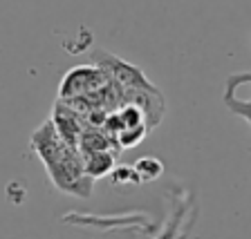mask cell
<instances>
[{
    "instance_id": "7a4b0ae2",
    "label": "cell",
    "mask_w": 251,
    "mask_h": 239,
    "mask_svg": "<svg viewBox=\"0 0 251 239\" xmlns=\"http://www.w3.org/2000/svg\"><path fill=\"white\" fill-rule=\"evenodd\" d=\"M110 83V74L103 67L94 65H81L74 67L65 74L61 83V99H81V96H90L97 89L105 87Z\"/></svg>"
},
{
    "instance_id": "5b68a950",
    "label": "cell",
    "mask_w": 251,
    "mask_h": 239,
    "mask_svg": "<svg viewBox=\"0 0 251 239\" xmlns=\"http://www.w3.org/2000/svg\"><path fill=\"white\" fill-rule=\"evenodd\" d=\"M132 168H135L137 177H139V183L155 181L157 177H162V172H164V163L159 161V159H155V156H144V159H139Z\"/></svg>"
},
{
    "instance_id": "9c48e42d",
    "label": "cell",
    "mask_w": 251,
    "mask_h": 239,
    "mask_svg": "<svg viewBox=\"0 0 251 239\" xmlns=\"http://www.w3.org/2000/svg\"><path fill=\"white\" fill-rule=\"evenodd\" d=\"M240 85H251V72H245V74H233V76L226 78V87H225V94H235V89Z\"/></svg>"
},
{
    "instance_id": "6da1fadb",
    "label": "cell",
    "mask_w": 251,
    "mask_h": 239,
    "mask_svg": "<svg viewBox=\"0 0 251 239\" xmlns=\"http://www.w3.org/2000/svg\"><path fill=\"white\" fill-rule=\"evenodd\" d=\"M34 152L43 159L47 172L58 190L76 197H90L92 193V177L85 172V163L74 152V146L58 134L54 121H47L31 139Z\"/></svg>"
},
{
    "instance_id": "52a82bcc",
    "label": "cell",
    "mask_w": 251,
    "mask_h": 239,
    "mask_svg": "<svg viewBox=\"0 0 251 239\" xmlns=\"http://www.w3.org/2000/svg\"><path fill=\"white\" fill-rule=\"evenodd\" d=\"M119 134V141L124 148H132L137 146L144 136H146V128L144 125H135V128H126V130H119L117 132Z\"/></svg>"
},
{
    "instance_id": "277c9868",
    "label": "cell",
    "mask_w": 251,
    "mask_h": 239,
    "mask_svg": "<svg viewBox=\"0 0 251 239\" xmlns=\"http://www.w3.org/2000/svg\"><path fill=\"white\" fill-rule=\"evenodd\" d=\"M83 163H85V172H88L92 179H97L112 170L115 159H112V154H108V150H99V152H88Z\"/></svg>"
},
{
    "instance_id": "3957f363",
    "label": "cell",
    "mask_w": 251,
    "mask_h": 239,
    "mask_svg": "<svg viewBox=\"0 0 251 239\" xmlns=\"http://www.w3.org/2000/svg\"><path fill=\"white\" fill-rule=\"evenodd\" d=\"M92 58H94V63H97L99 67H103L105 72L110 74V78H112L117 85H121L124 89H157L152 83H148V78L144 76V72H141L139 67L112 56V54L94 52Z\"/></svg>"
},
{
    "instance_id": "ba28073f",
    "label": "cell",
    "mask_w": 251,
    "mask_h": 239,
    "mask_svg": "<svg viewBox=\"0 0 251 239\" xmlns=\"http://www.w3.org/2000/svg\"><path fill=\"white\" fill-rule=\"evenodd\" d=\"M112 181L119 186L121 181H130V183H139V177H137L135 168H112Z\"/></svg>"
},
{
    "instance_id": "8992f818",
    "label": "cell",
    "mask_w": 251,
    "mask_h": 239,
    "mask_svg": "<svg viewBox=\"0 0 251 239\" xmlns=\"http://www.w3.org/2000/svg\"><path fill=\"white\" fill-rule=\"evenodd\" d=\"M225 105L229 108V112H233L235 116L245 119L251 125V101H242L235 94H225Z\"/></svg>"
}]
</instances>
